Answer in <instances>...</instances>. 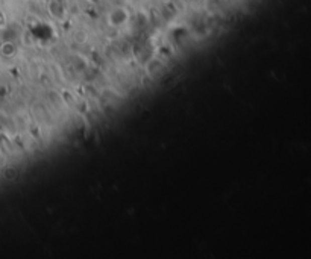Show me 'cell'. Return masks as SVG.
Returning a JSON list of instances; mask_svg holds the SVG:
<instances>
[{"instance_id": "obj_1", "label": "cell", "mask_w": 311, "mask_h": 259, "mask_svg": "<svg viewBox=\"0 0 311 259\" xmlns=\"http://www.w3.org/2000/svg\"><path fill=\"white\" fill-rule=\"evenodd\" d=\"M164 68H166L164 62H163L161 59H158V58H155V59L149 61L147 65H146V71H147V74H149L150 77H157V76H160V74L164 71Z\"/></svg>"}, {"instance_id": "obj_2", "label": "cell", "mask_w": 311, "mask_h": 259, "mask_svg": "<svg viewBox=\"0 0 311 259\" xmlns=\"http://www.w3.org/2000/svg\"><path fill=\"white\" fill-rule=\"evenodd\" d=\"M128 22V13L123 8H117L110 14V23L113 26H122Z\"/></svg>"}]
</instances>
